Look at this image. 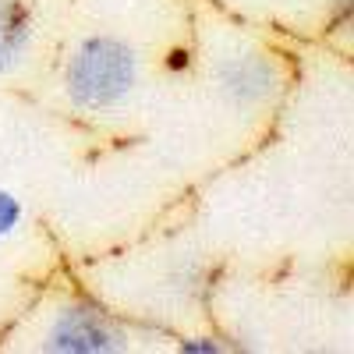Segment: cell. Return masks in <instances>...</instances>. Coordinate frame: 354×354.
I'll use <instances>...</instances> for the list:
<instances>
[{
    "label": "cell",
    "instance_id": "cell-5",
    "mask_svg": "<svg viewBox=\"0 0 354 354\" xmlns=\"http://www.w3.org/2000/svg\"><path fill=\"white\" fill-rule=\"evenodd\" d=\"M21 220H25L21 202H18L8 188H0V241H8L11 234H18Z\"/></svg>",
    "mask_w": 354,
    "mask_h": 354
},
{
    "label": "cell",
    "instance_id": "cell-4",
    "mask_svg": "<svg viewBox=\"0 0 354 354\" xmlns=\"http://www.w3.org/2000/svg\"><path fill=\"white\" fill-rule=\"evenodd\" d=\"M36 39V15L25 0H0V75L25 64Z\"/></svg>",
    "mask_w": 354,
    "mask_h": 354
},
{
    "label": "cell",
    "instance_id": "cell-3",
    "mask_svg": "<svg viewBox=\"0 0 354 354\" xmlns=\"http://www.w3.org/2000/svg\"><path fill=\"white\" fill-rule=\"evenodd\" d=\"M213 78L216 93L230 106H262L280 85L277 64L262 53H227L216 64Z\"/></svg>",
    "mask_w": 354,
    "mask_h": 354
},
{
    "label": "cell",
    "instance_id": "cell-1",
    "mask_svg": "<svg viewBox=\"0 0 354 354\" xmlns=\"http://www.w3.org/2000/svg\"><path fill=\"white\" fill-rule=\"evenodd\" d=\"M138 75H142L138 50L113 32H100V36H85L68 53L61 85H64V96L71 100V106L103 113V110L124 106L131 100Z\"/></svg>",
    "mask_w": 354,
    "mask_h": 354
},
{
    "label": "cell",
    "instance_id": "cell-2",
    "mask_svg": "<svg viewBox=\"0 0 354 354\" xmlns=\"http://www.w3.org/2000/svg\"><path fill=\"white\" fill-rule=\"evenodd\" d=\"M43 347L53 354H121L128 351V330L96 301L71 298L53 315Z\"/></svg>",
    "mask_w": 354,
    "mask_h": 354
},
{
    "label": "cell",
    "instance_id": "cell-6",
    "mask_svg": "<svg viewBox=\"0 0 354 354\" xmlns=\"http://www.w3.org/2000/svg\"><path fill=\"white\" fill-rule=\"evenodd\" d=\"M181 351L188 354H227L234 351L230 344H223V337H213V333H198V337H185L181 344H177Z\"/></svg>",
    "mask_w": 354,
    "mask_h": 354
}]
</instances>
